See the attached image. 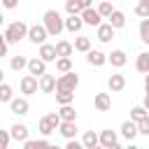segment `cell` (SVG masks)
I'll list each match as a JSON object with an SVG mask.
<instances>
[{"label":"cell","instance_id":"cell-1","mask_svg":"<svg viewBox=\"0 0 149 149\" xmlns=\"http://www.w3.org/2000/svg\"><path fill=\"white\" fill-rule=\"evenodd\" d=\"M42 26L47 28V33H49L51 37H58V35L65 30V26H63V16H61L58 9H47L44 16H42Z\"/></svg>","mask_w":149,"mask_h":149},{"label":"cell","instance_id":"cell-2","mask_svg":"<svg viewBox=\"0 0 149 149\" xmlns=\"http://www.w3.org/2000/svg\"><path fill=\"white\" fill-rule=\"evenodd\" d=\"M26 35H28V26L23 21H12L5 28V33H2V37L7 40V44H19L21 40H26Z\"/></svg>","mask_w":149,"mask_h":149},{"label":"cell","instance_id":"cell-3","mask_svg":"<svg viewBox=\"0 0 149 149\" xmlns=\"http://www.w3.org/2000/svg\"><path fill=\"white\" fill-rule=\"evenodd\" d=\"M79 86V74L74 70H68V72H61V77L56 79V91L65 88V91H74Z\"/></svg>","mask_w":149,"mask_h":149},{"label":"cell","instance_id":"cell-4","mask_svg":"<svg viewBox=\"0 0 149 149\" xmlns=\"http://www.w3.org/2000/svg\"><path fill=\"white\" fill-rule=\"evenodd\" d=\"M98 147H102V149H116V147H119V135H116V130H109V128L100 130V133H98Z\"/></svg>","mask_w":149,"mask_h":149},{"label":"cell","instance_id":"cell-5","mask_svg":"<svg viewBox=\"0 0 149 149\" xmlns=\"http://www.w3.org/2000/svg\"><path fill=\"white\" fill-rule=\"evenodd\" d=\"M33 44H42V42H47V37H49V33H47V28L42 26V23H35V26H28V35H26Z\"/></svg>","mask_w":149,"mask_h":149},{"label":"cell","instance_id":"cell-6","mask_svg":"<svg viewBox=\"0 0 149 149\" xmlns=\"http://www.w3.org/2000/svg\"><path fill=\"white\" fill-rule=\"evenodd\" d=\"M19 88H21V93H23V95H33V93H37V88H40V84H37V77L28 72L26 77H21V81H19Z\"/></svg>","mask_w":149,"mask_h":149},{"label":"cell","instance_id":"cell-7","mask_svg":"<svg viewBox=\"0 0 149 149\" xmlns=\"http://www.w3.org/2000/svg\"><path fill=\"white\" fill-rule=\"evenodd\" d=\"M79 16H81V21H84V26H100L102 23V16L98 14V9H93V7H86V9H81L79 12Z\"/></svg>","mask_w":149,"mask_h":149},{"label":"cell","instance_id":"cell-8","mask_svg":"<svg viewBox=\"0 0 149 149\" xmlns=\"http://www.w3.org/2000/svg\"><path fill=\"white\" fill-rule=\"evenodd\" d=\"M9 109H12L16 116H23V114H28V109H30V105H28V98H26V95H21V98H12V100H9Z\"/></svg>","mask_w":149,"mask_h":149},{"label":"cell","instance_id":"cell-9","mask_svg":"<svg viewBox=\"0 0 149 149\" xmlns=\"http://www.w3.org/2000/svg\"><path fill=\"white\" fill-rule=\"evenodd\" d=\"M86 63L93 65V68H102V65L107 63V54H102V51H98V49H88V51H86Z\"/></svg>","mask_w":149,"mask_h":149},{"label":"cell","instance_id":"cell-10","mask_svg":"<svg viewBox=\"0 0 149 149\" xmlns=\"http://www.w3.org/2000/svg\"><path fill=\"white\" fill-rule=\"evenodd\" d=\"M137 135H140V133H137V123H135L133 119H128V121L121 123V137H123V140H128V142L133 144V140H135Z\"/></svg>","mask_w":149,"mask_h":149},{"label":"cell","instance_id":"cell-11","mask_svg":"<svg viewBox=\"0 0 149 149\" xmlns=\"http://www.w3.org/2000/svg\"><path fill=\"white\" fill-rule=\"evenodd\" d=\"M26 70H28L30 74L40 77V74H44V72H47V63H44L40 56H35V58H28V65H26Z\"/></svg>","mask_w":149,"mask_h":149},{"label":"cell","instance_id":"cell-12","mask_svg":"<svg viewBox=\"0 0 149 149\" xmlns=\"http://www.w3.org/2000/svg\"><path fill=\"white\" fill-rule=\"evenodd\" d=\"M107 88H109L112 93L123 91V88H126V77H123V74H119V72L109 74V77H107Z\"/></svg>","mask_w":149,"mask_h":149},{"label":"cell","instance_id":"cell-13","mask_svg":"<svg viewBox=\"0 0 149 149\" xmlns=\"http://www.w3.org/2000/svg\"><path fill=\"white\" fill-rule=\"evenodd\" d=\"M63 26H65V30H70V33H79V30L84 28V21H81L79 14H68V19H63Z\"/></svg>","mask_w":149,"mask_h":149},{"label":"cell","instance_id":"cell-14","mask_svg":"<svg viewBox=\"0 0 149 149\" xmlns=\"http://www.w3.org/2000/svg\"><path fill=\"white\" fill-rule=\"evenodd\" d=\"M95 37L100 40V42H112V37H114V28L109 26V21L107 23H100V26H95Z\"/></svg>","mask_w":149,"mask_h":149},{"label":"cell","instance_id":"cell-15","mask_svg":"<svg viewBox=\"0 0 149 149\" xmlns=\"http://www.w3.org/2000/svg\"><path fill=\"white\" fill-rule=\"evenodd\" d=\"M107 63H112V68H123L128 63V56L123 49H114L112 54H107Z\"/></svg>","mask_w":149,"mask_h":149},{"label":"cell","instance_id":"cell-16","mask_svg":"<svg viewBox=\"0 0 149 149\" xmlns=\"http://www.w3.org/2000/svg\"><path fill=\"white\" fill-rule=\"evenodd\" d=\"M37 84H40V91L42 93H54L56 91V77L54 74H40V79H37Z\"/></svg>","mask_w":149,"mask_h":149},{"label":"cell","instance_id":"cell-17","mask_svg":"<svg viewBox=\"0 0 149 149\" xmlns=\"http://www.w3.org/2000/svg\"><path fill=\"white\" fill-rule=\"evenodd\" d=\"M93 107H95L98 112H107V109L112 107V95H109V93H95Z\"/></svg>","mask_w":149,"mask_h":149},{"label":"cell","instance_id":"cell-18","mask_svg":"<svg viewBox=\"0 0 149 149\" xmlns=\"http://www.w3.org/2000/svg\"><path fill=\"white\" fill-rule=\"evenodd\" d=\"M44 63H51V61H56L58 56H56V47L54 44H47V42H42L40 44V54H37Z\"/></svg>","mask_w":149,"mask_h":149},{"label":"cell","instance_id":"cell-19","mask_svg":"<svg viewBox=\"0 0 149 149\" xmlns=\"http://www.w3.org/2000/svg\"><path fill=\"white\" fill-rule=\"evenodd\" d=\"M9 135H12V140H16V142H26V140H28V126H26V123H14V126L9 128Z\"/></svg>","mask_w":149,"mask_h":149},{"label":"cell","instance_id":"cell-20","mask_svg":"<svg viewBox=\"0 0 149 149\" xmlns=\"http://www.w3.org/2000/svg\"><path fill=\"white\" fill-rule=\"evenodd\" d=\"M56 130H58L65 140H70V137H74V135H77V123H74V121H61Z\"/></svg>","mask_w":149,"mask_h":149},{"label":"cell","instance_id":"cell-21","mask_svg":"<svg viewBox=\"0 0 149 149\" xmlns=\"http://www.w3.org/2000/svg\"><path fill=\"white\" fill-rule=\"evenodd\" d=\"M107 19H109V26H112L114 30H119V28L126 26V14H123L121 9H112V14H109Z\"/></svg>","mask_w":149,"mask_h":149},{"label":"cell","instance_id":"cell-22","mask_svg":"<svg viewBox=\"0 0 149 149\" xmlns=\"http://www.w3.org/2000/svg\"><path fill=\"white\" fill-rule=\"evenodd\" d=\"M58 116H61V121H77V112H74V107H72V102H70V105H61Z\"/></svg>","mask_w":149,"mask_h":149},{"label":"cell","instance_id":"cell-23","mask_svg":"<svg viewBox=\"0 0 149 149\" xmlns=\"http://www.w3.org/2000/svg\"><path fill=\"white\" fill-rule=\"evenodd\" d=\"M135 70H137V72H142V74H147V72H149V51H142V54H137Z\"/></svg>","mask_w":149,"mask_h":149},{"label":"cell","instance_id":"cell-24","mask_svg":"<svg viewBox=\"0 0 149 149\" xmlns=\"http://www.w3.org/2000/svg\"><path fill=\"white\" fill-rule=\"evenodd\" d=\"M72 47H74V51H81V54H86V51L91 49V37H86V35H77Z\"/></svg>","mask_w":149,"mask_h":149},{"label":"cell","instance_id":"cell-25","mask_svg":"<svg viewBox=\"0 0 149 149\" xmlns=\"http://www.w3.org/2000/svg\"><path fill=\"white\" fill-rule=\"evenodd\" d=\"M54 47H56V56H72V51H74L72 42H68V40H61Z\"/></svg>","mask_w":149,"mask_h":149},{"label":"cell","instance_id":"cell-26","mask_svg":"<svg viewBox=\"0 0 149 149\" xmlns=\"http://www.w3.org/2000/svg\"><path fill=\"white\" fill-rule=\"evenodd\" d=\"M81 147H84V149H95V147H98V133L86 130L84 137H81Z\"/></svg>","mask_w":149,"mask_h":149},{"label":"cell","instance_id":"cell-27","mask_svg":"<svg viewBox=\"0 0 149 149\" xmlns=\"http://www.w3.org/2000/svg\"><path fill=\"white\" fill-rule=\"evenodd\" d=\"M72 100H74V91H65V88L56 91V102L58 105H70Z\"/></svg>","mask_w":149,"mask_h":149},{"label":"cell","instance_id":"cell-28","mask_svg":"<svg viewBox=\"0 0 149 149\" xmlns=\"http://www.w3.org/2000/svg\"><path fill=\"white\" fill-rule=\"evenodd\" d=\"M26 65H28V58H26V56H12V61H9V68H12L14 72H21Z\"/></svg>","mask_w":149,"mask_h":149},{"label":"cell","instance_id":"cell-29","mask_svg":"<svg viewBox=\"0 0 149 149\" xmlns=\"http://www.w3.org/2000/svg\"><path fill=\"white\" fill-rule=\"evenodd\" d=\"M54 63H56V70H58V72H68V70H72V61H70V56H58Z\"/></svg>","mask_w":149,"mask_h":149},{"label":"cell","instance_id":"cell-30","mask_svg":"<svg viewBox=\"0 0 149 149\" xmlns=\"http://www.w3.org/2000/svg\"><path fill=\"white\" fill-rule=\"evenodd\" d=\"M26 149H37V147H51V142L47 140V137H40V140H26V142H21Z\"/></svg>","mask_w":149,"mask_h":149},{"label":"cell","instance_id":"cell-31","mask_svg":"<svg viewBox=\"0 0 149 149\" xmlns=\"http://www.w3.org/2000/svg\"><path fill=\"white\" fill-rule=\"evenodd\" d=\"M12 98H14V88L2 81V84H0V102H9Z\"/></svg>","mask_w":149,"mask_h":149},{"label":"cell","instance_id":"cell-32","mask_svg":"<svg viewBox=\"0 0 149 149\" xmlns=\"http://www.w3.org/2000/svg\"><path fill=\"white\" fill-rule=\"evenodd\" d=\"M95 9H98V14H100L102 19H107V16L112 14V9H114V7H112V2H109V0H100V5H98Z\"/></svg>","mask_w":149,"mask_h":149},{"label":"cell","instance_id":"cell-33","mask_svg":"<svg viewBox=\"0 0 149 149\" xmlns=\"http://www.w3.org/2000/svg\"><path fill=\"white\" fill-rule=\"evenodd\" d=\"M140 40L144 44H149V16L140 21Z\"/></svg>","mask_w":149,"mask_h":149},{"label":"cell","instance_id":"cell-34","mask_svg":"<svg viewBox=\"0 0 149 149\" xmlns=\"http://www.w3.org/2000/svg\"><path fill=\"white\" fill-rule=\"evenodd\" d=\"M37 128H40V133H42V135H44V137H47V135H51V133H54V126H51V123H49V121H47V116H42V119H40V121H37Z\"/></svg>","mask_w":149,"mask_h":149},{"label":"cell","instance_id":"cell-35","mask_svg":"<svg viewBox=\"0 0 149 149\" xmlns=\"http://www.w3.org/2000/svg\"><path fill=\"white\" fill-rule=\"evenodd\" d=\"M135 123H137V133H140V135H149V114L142 116V119L135 121Z\"/></svg>","mask_w":149,"mask_h":149},{"label":"cell","instance_id":"cell-36","mask_svg":"<svg viewBox=\"0 0 149 149\" xmlns=\"http://www.w3.org/2000/svg\"><path fill=\"white\" fill-rule=\"evenodd\" d=\"M147 114H149V112H147L142 105H137V107H133V109H130V119H133V121H140V119H142V116H147Z\"/></svg>","mask_w":149,"mask_h":149},{"label":"cell","instance_id":"cell-37","mask_svg":"<svg viewBox=\"0 0 149 149\" xmlns=\"http://www.w3.org/2000/svg\"><path fill=\"white\" fill-rule=\"evenodd\" d=\"M135 14L142 16V19H147L149 16V2H137L135 5Z\"/></svg>","mask_w":149,"mask_h":149},{"label":"cell","instance_id":"cell-38","mask_svg":"<svg viewBox=\"0 0 149 149\" xmlns=\"http://www.w3.org/2000/svg\"><path fill=\"white\" fill-rule=\"evenodd\" d=\"M65 12H68V14H79L81 7L77 5V0H65Z\"/></svg>","mask_w":149,"mask_h":149},{"label":"cell","instance_id":"cell-39","mask_svg":"<svg viewBox=\"0 0 149 149\" xmlns=\"http://www.w3.org/2000/svg\"><path fill=\"white\" fill-rule=\"evenodd\" d=\"M9 142H12L9 130H0V149H7V147H9Z\"/></svg>","mask_w":149,"mask_h":149},{"label":"cell","instance_id":"cell-40","mask_svg":"<svg viewBox=\"0 0 149 149\" xmlns=\"http://www.w3.org/2000/svg\"><path fill=\"white\" fill-rule=\"evenodd\" d=\"M47 121H49V123L54 126V130H56V128H58V123H61V116H58V112H49V114H47Z\"/></svg>","mask_w":149,"mask_h":149},{"label":"cell","instance_id":"cell-41","mask_svg":"<svg viewBox=\"0 0 149 149\" xmlns=\"http://www.w3.org/2000/svg\"><path fill=\"white\" fill-rule=\"evenodd\" d=\"M65 149H81V142H77L74 137H70V140L65 142Z\"/></svg>","mask_w":149,"mask_h":149},{"label":"cell","instance_id":"cell-42","mask_svg":"<svg viewBox=\"0 0 149 149\" xmlns=\"http://www.w3.org/2000/svg\"><path fill=\"white\" fill-rule=\"evenodd\" d=\"M7 47H9V44H7V40L0 35V58H5V56H7Z\"/></svg>","mask_w":149,"mask_h":149},{"label":"cell","instance_id":"cell-43","mask_svg":"<svg viewBox=\"0 0 149 149\" xmlns=\"http://www.w3.org/2000/svg\"><path fill=\"white\" fill-rule=\"evenodd\" d=\"M0 2H2L5 9H16L19 7V0H0Z\"/></svg>","mask_w":149,"mask_h":149},{"label":"cell","instance_id":"cell-44","mask_svg":"<svg viewBox=\"0 0 149 149\" xmlns=\"http://www.w3.org/2000/svg\"><path fill=\"white\" fill-rule=\"evenodd\" d=\"M77 5L81 9H86V7H93V0H77Z\"/></svg>","mask_w":149,"mask_h":149},{"label":"cell","instance_id":"cell-45","mask_svg":"<svg viewBox=\"0 0 149 149\" xmlns=\"http://www.w3.org/2000/svg\"><path fill=\"white\" fill-rule=\"evenodd\" d=\"M142 107H144V109H147V112H149V93H147V95H144V102H142Z\"/></svg>","mask_w":149,"mask_h":149},{"label":"cell","instance_id":"cell-46","mask_svg":"<svg viewBox=\"0 0 149 149\" xmlns=\"http://www.w3.org/2000/svg\"><path fill=\"white\" fill-rule=\"evenodd\" d=\"M144 91H147V93H149V72H147V74H144Z\"/></svg>","mask_w":149,"mask_h":149},{"label":"cell","instance_id":"cell-47","mask_svg":"<svg viewBox=\"0 0 149 149\" xmlns=\"http://www.w3.org/2000/svg\"><path fill=\"white\" fill-rule=\"evenodd\" d=\"M5 81V72H2V68H0V84Z\"/></svg>","mask_w":149,"mask_h":149},{"label":"cell","instance_id":"cell-48","mask_svg":"<svg viewBox=\"0 0 149 149\" xmlns=\"http://www.w3.org/2000/svg\"><path fill=\"white\" fill-rule=\"evenodd\" d=\"M2 23H5V16H2V12H0V26H2Z\"/></svg>","mask_w":149,"mask_h":149},{"label":"cell","instance_id":"cell-49","mask_svg":"<svg viewBox=\"0 0 149 149\" xmlns=\"http://www.w3.org/2000/svg\"><path fill=\"white\" fill-rule=\"evenodd\" d=\"M137 2H149V0H137Z\"/></svg>","mask_w":149,"mask_h":149},{"label":"cell","instance_id":"cell-50","mask_svg":"<svg viewBox=\"0 0 149 149\" xmlns=\"http://www.w3.org/2000/svg\"><path fill=\"white\" fill-rule=\"evenodd\" d=\"M98 2H100V0H98Z\"/></svg>","mask_w":149,"mask_h":149}]
</instances>
